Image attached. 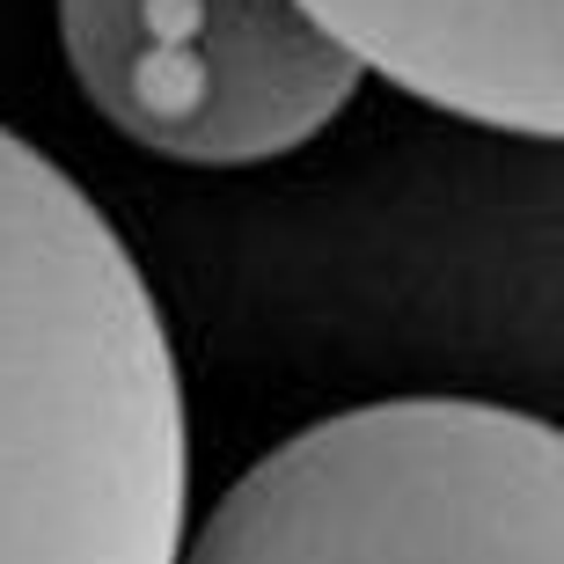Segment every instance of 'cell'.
Returning a JSON list of instances; mask_svg holds the SVG:
<instances>
[{
	"mask_svg": "<svg viewBox=\"0 0 564 564\" xmlns=\"http://www.w3.org/2000/svg\"><path fill=\"white\" fill-rule=\"evenodd\" d=\"M191 419L140 257L0 126V564H176Z\"/></svg>",
	"mask_w": 564,
	"mask_h": 564,
	"instance_id": "6da1fadb",
	"label": "cell"
},
{
	"mask_svg": "<svg viewBox=\"0 0 564 564\" xmlns=\"http://www.w3.org/2000/svg\"><path fill=\"white\" fill-rule=\"evenodd\" d=\"M176 564H564V440L477 397L359 403L242 469Z\"/></svg>",
	"mask_w": 564,
	"mask_h": 564,
	"instance_id": "7a4b0ae2",
	"label": "cell"
},
{
	"mask_svg": "<svg viewBox=\"0 0 564 564\" xmlns=\"http://www.w3.org/2000/svg\"><path fill=\"white\" fill-rule=\"evenodd\" d=\"M74 88L110 132L184 169L308 147L359 66L293 0H52Z\"/></svg>",
	"mask_w": 564,
	"mask_h": 564,
	"instance_id": "3957f363",
	"label": "cell"
},
{
	"mask_svg": "<svg viewBox=\"0 0 564 564\" xmlns=\"http://www.w3.org/2000/svg\"><path fill=\"white\" fill-rule=\"evenodd\" d=\"M323 37L419 104L513 132H564V0H293Z\"/></svg>",
	"mask_w": 564,
	"mask_h": 564,
	"instance_id": "277c9868",
	"label": "cell"
}]
</instances>
